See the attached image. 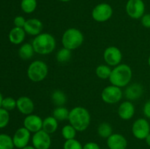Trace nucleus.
<instances>
[{
  "mask_svg": "<svg viewBox=\"0 0 150 149\" xmlns=\"http://www.w3.org/2000/svg\"><path fill=\"white\" fill-rule=\"evenodd\" d=\"M69 124H71L77 131H83L89 127L91 115L86 108L77 106L70 110L68 117Z\"/></svg>",
  "mask_w": 150,
  "mask_h": 149,
  "instance_id": "obj_1",
  "label": "nucleus"
},
{
  "mask_svg": "<svg viewBox=\"0 0 150 149\" xmlns=\"http://www.w3.org/2000/svg\"><path fill=\"white\" fill-rule=\"evenodd\" d=\"M132 77L133 72L131 67L126 64H120L112 69L108 80L111 85L123 88L130 84Z\"/></svg>",
  "mask_w": 150,
  "mask_h": 149,
  "instance_id": "obj_2",
  "label": "nucleus"
},
{
  "mask_svg": "<svg viewBox=\"0 0 150 149\" xmlns=\"http://www.w3.org/2000/svg\"><path fill=\"white\" fill-rule=\"evenodd\" d=\"M35 52L40 55H48L55 50L57 42L52 34L40 33L35 37L32 42Z\"/></svg>",
  "mask_w": 150,
  "mask_h": 149,
  "instance_id": "obj_3",
  "label": "nucleus"
},
{
  "mask_svg": "<svg viewBox=\"0 0 150 149\" xmlns=\"http://www.w3.org/2000/svg\"><path fill=\"white\" fill-rule=\"evenodd\" d=\"M84 40V37L81 31L76 28H69L63 33L62 44L63 47L70 51H73L81 46Z\"/></svg>",
  "mask_w": 150,
  "mask_h": 149,
  "instance_id": "obj_4",
  "label": "nucleus"
},
{
  "mask_svg": "<svg viewBox=\"0 0 150 149\" xmlns=\"http://www.w3.org/2000/svg\"><path fill=\"white\" fill-rule=\"evenodd\" d=\"M48 73V65L42 60H35L32 61L27 69L28 77L34 83H39L45 80Z\"/></svg>",
  "mask_w": 150,
  "mask_h": 149,
  "instance_id": "obj_5",
  "label": "nucleus"
},
{
  "mask_svg": "<svg viewBox=\"0 0 150 149\" xmlns=\"http://www.w3.org/2000/svg\"><path fill=\"white\" fill-rule=\"evenodd\" d=\"M123 92L122 88L117 87L114 85H110L103 89L101 92V99L105 103L114 105L122 99Z\"/></svg>",
  "mask_w": 150,
  "mask_h": 149,
  "instance_id": "obj_6",
  "label": "nucleus"
},
{
  "mask_svg": "<svg viewBox=\"0 0 150 149\" xmlns=\"http://www.w3.org/2000/svg\"><path fill=\"white\" fill-rule=\"evenodd\" d=\"M113 15V9L108 3H100L95 6L92 12V18L97 22L103 23L109 20Z\"/></svg>",
  "mask_w": 150,
  "mask_h": 149,
  "instance_id": "obj_7",
  "label": "nucleus"
},
{
  "mask_svg": "<svg viewBox=\"0 0 150 149\" xmlns=\"http://www.w3.org/2000/svg\"><path fill=\"white\" fill-rule=\"evenodd\" d=\"M125 11L133 19H140L145 14V4L143 0H128L126 3Z\"/></svg>",
  "mask_w": 150,
  "mask_h": 149,
  "instance_id": "obj_8",
  "label": "nucleus"
},
{
  "mask_svg": "<svg viewBox=\"0 0 150 149\" xmlns=\"http://www.w3.org/2000/svg\"><path fill=\"white\" fill-rule=\"evenodd\" d=\"M132 133L138 140H145L150 133L149 121L144 118L136 119L132 125Z\"/></svg>",
  "mask_w": 150,
  "mask_h": 149,
  "instance_id": "obj_9",
  "label": "nucleus"
},
{
  "mask_svg": "<svg viewBox=\"0 0 150 149\" xmlns=\"http://www.w3.org/2000/svg\"><path fill=\"white\" fill-rule=\"evenodd\" d=\"M103 59L106 64L110 67H116L121 64L122 60V53L116 46L106 48L103 53Z\"/></svg>",
  "mask_w": 150,
  "mask_h": 149,
  "instance_id": "obj_10",
  "label": "nucleus"
},
{
  "mask_svg": "<svg viewBox=\"0 0 150 149\" xmlns=\"http://www.w3.org/2000/svg\"><path fill=\"white\" fill-rule=\"evenodd\" d=\"M32 143L35 149H49L51 145V134L42 129L40 130L32 135Z\"/></svg>",
  "mask_w": 150,
  "mask_h": 149,
  "instance_id": "obj_11",
  "label": "nucleus"
},
{
  "mask_svg": "<svg viewBox=\"0 0 150 149\" xmlns=\"http://www.w3.org/2000/svg\"><path fill=\"white\" fill-rule=\"evenodd\" d=\"M31 139V132L25 127L18 129L13 137L15 148L21 149L29 145Z\"/></svg>",
  "mask_w": 150,
  "mask_h": 149,
  "instance_id": "obj_12",
  "label": "nucleus"
},
{
  "mask_svg": "<svg viewBox=\"0 0 150 149\" xmlns=\"http://www.w3.org/2000/svg\"><path fill=\"white\" fill-rule=\"evenodd\" d=\"M43 120L38 115L30 114L25 117L23 120V127L29 130L31 133H35L42 129Z\"/></svg>",
  "mask_w": 150,
  "mask_h": 149,
  "instance_id": "obj_13",
  "label": "nucleus"
},
{
  "mask_svg": "<svg viewBox=\"0 0 150 149\" xmlns=\"http://www.w3.org/2000/svg\"><path fill=\"white\" fill-rule=\"evenodd\" d=\"M106 143L109 149H126L128 144L125 137L119 133H113L107 138Z\"/></svg>",
  "mask_w": 150,
  "mask_h": 149,
  "instance_id": "obj_14",
  "label": "nucleus"
},
{
  "mask_svg": "<svg viewBox=\"0 0 150 149\" xmlns=\"http://www.w3.org/2000/svg\"><path fill=\"white\" fill-rule=\"evenodd\" d=\"M16 102H17L16 108L21 113L28 115L34 112V110L35 108V103H34L33 100L29 96H20L19 98H18Z\"/></svg>",
  "mask_w": 150,
  "mask_h": 149,
  "instance_id": "obj_15",
  "label": "nucleus"
},
{
  "mask_svg": "<svg viewBox=\"0 0 150 149\" xmlns=\"http://www.w3.org/2000/svg\"><path fill=\"white\" fill-rule=\"evenodd\" d=\"M136 109L131 101H124L119 106L117 113L119 117L122 120H130L134 116Z\"/></svg>",
  "mask_w": 150,
  "mask_h": 149,
  "instance_id": "obj_16",
  "label": "nucleus"
},
{
  "mask_svg": "<svg viewBox=\"0 0 150 149\" xmlns=\"http://www.w3.org/2000/svg\"><path fill=\"white\" fill-rule=\"evenodd\" d=\"M42 21L38 18H29L26 20L23 29L27 34L36 37L42 33Z\"/></svg>",
  "mask_w": 150,
  "mask_h": 149,
  "instance_id": "obj_17",
  "label": "nucleus"
},
{
  "mask_svg": "<svg viewBox=\"0 0 150 149\" xmlns=\"http://www.w3.org/2000/svg\"><path fill=\"white\" fill-rule=\"evenodd\" d=\"M125 96L127 98V100L133 101L137 100L139 98L142 97L144 93V89L142 84L138 83L129 84L126 86L125 90Z\"/></svg>",
  "mask_w": 150,
  "mask_h": 149,
  "instance_id": "obj_18",
  "label": "nucleus"
},
{
  "mask_svg": "<svg viewBox=\"0 0 150 149\" xmlns=\"http://www.w3.org/2000/svg\"><path fill=\"white\" fill-rule=\"evenodd\" d=\"M26 34V33L24 29H23V28L16 27L15 26L9 32V40L11 43L14 44V45H20L24 41Z\"/></svg>",
  "mask_w": 150,
  "mask_h": 149,
  "instance_id": "obj_19",
  "label": "nucleus"
},
{
  "mask_svg": "<svg viewBox=\"0 0 150 149\" xmlns=\"http://www.w3.org/2000/svg\"><path fill=\"white\" fill-rule=\"evenodd\" d=\"M59 127V121L53 115L48 116L42 121V130L51 134L55 132Z\"/></svg>",
  "mask_w": 150,
  "mask_h": 149,
  "instance_id": "obj_20",
  "label": "nucleus"
},
{
  "mask_svg": "<svg viewBox=\"0 0 150 149\" xmlns=\"http://www.w3.org/2000/svg\"><path fill=\"white\" fill-rule=\"evenodd\" d=\"M35 50L32 43H23L18 50V55L23 60H29L33 57Z\"/></svg>",
  "mask_w": 150,
  "mask_h": 149,
  "instance_id": "obj_21",
  "label": "nucleus"
},
{
  "mask_svg": "<svg viewBox=\"0 0 150 149\" xmlns=\"http://www.w3.org/2000/svg\"><path fill=\"white\" fill-rule=\"evenodd\" d=\"M70 110L64 106L57 107L53 111V116L58 121L68 120Z\"/></svg>",
  "mask_w": 150,
  "mask_h": 149,
  "instance_id": "obj_22",
  "label": "nucleus"
},
{
  "mask_svg": "<svg viewBox=\"0 0 150 149\" xmlns=\"http://www.w3.org/2000/svg\"><path fill=\"white\" fill-rule=\"evenodd\" d=\"M51 99L57 107L64 106L67 102V96L62 91L55 90L51 93Z\"/></svg>",
  "mask_w": 150,
  "mask_h": 149,
  "instance_id": "obj_23",
  "label": "nucleus"
},
{
  "mask_svg": "<svg viewBox=\"0 0 150 149\" xmlns=\"http://www.w3.org/2000/svg\"><path fill=\"white\" fill-rule=\"evenodd\" d=\"M111 70L112 69L108 64H100L97 67L96 70H95V74H96L97 77L103 79V80L109 79Z\"/></svg>",
  "mask_w": 150,
  "mask_h": 149,
  "instance_id": "obj_24",
  "label": "nucleus"
},
{
  "mask_svg": "<svg viewBox=\"0 0 150 149\" xmlns=\"http://www.w3.org/2000/svg\"><path fill=\"white\" fill-rule=\"evenodd\" d=\"M98 134L102 138L107 139L113 134V129L108 123H101L98 127Z\"/></svg>",
  "mask_w": 150,
  "mask_h": 149,
  "instance_id": "obj_25",
  "label": "nucleus"
},
{
  "mask_svg": "<svg viewBox=\"0 0 150 149\" xmlns=\"http://www.w3.org/2000/svg\"><path fill=\"white\" fill-rule=\"evenodd\" d=\"M38 6L37 0H21V8L23 13L30 14L35 11Z\"/></svg>",
  "mask_w": 150,
  "mask_h": 149,
  "instance_id": "obj_26",
  "label": "nucleus"
},
{
  "mask_svg": "<svg viewBox=\"0 0 150 149\" xmlns=\"http://www.w3.org/2000/svg\"><path fill=\"white\" fill-rule=\"evenodd\" d=\"M71 57L72 51L67 49V48H64V47L59 50L58 52L57 53V55H56V58H57V61L62 63V64L67 63V61H70Z\"/></svg>",
  "mask_w": 150,
  "mask_h": 149,
  "instance_id": "obj_27",
  "label": "nucleus"
},
{
  "mask_svg": "<svg viewBox=\"0 0 150 149\" xmlns=\"http://www.w3.org/2000/svg\"><path fill=\"white\" fill-rule=\"evenodd\" d=\"M62 135L65 139V140H71V139L76 138V134H77V131L76 129L71 125V124H66L62 129Z\"/></svg>",
  "mask_w": 150,
  "mask_h": 149,
  "instance_id": "obj_28",
  "label": "nucleus"
},
{
  "mask_svg": "<svg viewBox=\"0 0 150 149\" xmlns=\"http://www.w3.org/2000/svg\"><path fill=\"white\" fill-rule=\"evenodd\" d=\"M15 148L13 137L7 134H0V149H12Z\"/></svg>",
  "mask_w": 150,
  "mask_h": 149,
  "instance_id": "obj_29",
  "label": "nucleus"
},
{
  "mask_svg": "<svg viewBox=\"0 0 150 149\" xmlns=\"http://www.w3.org/2000/svg\"><path fill=\"white\" fill-rule=\"evenodd\" d=\"M17 106V102L16 99L10 96H7L3 99L1 103V108L7 110V111L13 110Z\"/></svg>",
  "mask_w": 150,
  "mask_h": 149,
  "instance_id": "obj_30",
  "label": "nucleus"
},
{
  "mask_svg": "<svg viewBox=\"0 0 150 149\" xmlns=\"http://www.w3.org/2000/svg\"><path fill=\"white\" fill-rule=\"evenodd\" d=\"M10 121V113L9 111L0 108V129L7 127Z\"/></svg>",
  "mask_w": 150,
  "mask_h": 149,
  "instance_id": "obj_31",
  "label": "nucleus"
},
{
  "mask_svg": "<svg viewBox=\"0 0 150 149\" xmlns=\"http://www.w3.org/2000/svg\"><path fill=\"white\" fill-rule=\"evenodd\" d=\"M63 149H83V145L79 140L75 139L65 140Z\"/></svg>",
  "mask_w": 150,
  "mask_h": 149,
  "instance_id": "obj_32",
  "label": "nucleus"
},
{
  "mask_svg": "<svg viewBox=\"0 0 150 149\" xmlns=\"http://www.w3.org/2000/svg\"><path fill=\"white\" fill-rule=\"evenodd\" d=\"M26 19L23 17V16L18 15L13 20V23H14L15 26L16 27H20V28H23L24 26L25 23H26Z\"/></svg>",
  "mask_w": 150,
  "mask_h": 149,
  "instance_id": "obj_33",
  "label": "nucleus"
},
{
  "mask_svg": "<svg viewBox=\"0 0 150 149\" xmlns=\"http://www.w3.org/2000/svg\"><path fill=\"white\" fill-rule=\"evenodd\" d=\"M141 22L144 27L150 29V13L144 14L141 18Z\"/></svg>",
  "mask_w": 150,
  "mask_h": 149,
  "instance_id": "obj_34",
  "label": "nucleus"
},
{
  "mask_svg": "<svg viewBox=\"0 0 150 149\" xmlns=\"http://www.w3.org/2000/svg\"><path fill=\"white\" fill-rule=\"evenodd\" d=\"M143 113L146 118L150 119V99L145 102L143 107Z\"/></svg>",
  "mask_w": 150,
  "mask_h": 149,
  "instance_id": "obj_35",
  "label": "nucleus"
},
{
  "mask_svg": "<svg viewBox=\"0 0 150 149\" xmlns=\"http://www.w3.org/2000/svg\"><path fill=\"white\" fill-rule=\"evenodd\" d=\"M83 149H100V147L95 142H89L83 145Z\"/></svg>",
  "mask_w": 150,
  "mask_h": 149,
  "instance_id": "obj_36",
  "label": "nucleus"
},
{
  "mask_svg": "<svg viewBox=\"0 0 150 149\" xmlns=\"http://www.w3.org/2000/svg\"><path fill=\"white\" fill-rule=\"evenodd\" d=\"M145 141H146V143L150 147V133L149 134H148L147 137H146V139H145Z\"/></svg>",
  "mask_w": 150,
  "mask_h": 149,
  "instance_id": "obj_37",
  "label": "nucleus"
},
{
  "mask_svg": "<svg viewBox=\"0 0 150 149\" xmlns=\"http://www.w3.org/2000/svg\"><path fill=\"white\" fill-rule=\"evenodd\" d=\"M21 149H35V148L34 147L33 145H28L27 146H26V147L23 148Z\"/></svg>",
  "mask_w": 150,
  "mask_h": 149,
  "instance_id": "obj_38",
  "label": "nucleus"
},
{
  "mask_svg": "<svg viewBox=\"0 0 150 149\" xmlns=\"http://www.w3.org/2000/svg\"><path fill=\"white\" fill-rule=\"evenodd\" d=\"M3 96H2V94L1 93V92H0V108H1V103H2V100H3Z\"/></svg>",
  "mask_w": 150,
  "mask_h": 149,
  "instance_id": "obj_39",
  "label": "nucleus"
},
{
  "mask_svg": "<svg viewBox=\"0 0 150 149\" xmlns=\"http://www.w3.org/2000/svg\"><path fill=\"white\" fill-rule=\"evenodd\" d=\"M60 1H63V2H67V1H70V0H59Z\"/></svg>",
  "mask_w": 150,
  "mask_h": 149,
  "instance_id": "obj_40",
  "label": "nucleus"
},
{
  "mask_svg": "<svg viewBox=\"0 0 150 149\" xmlns=\"http://www.w3.org/2000/svg\"><path fill=\"white\" fill-rule=\"evenodd\" d=\"M148 64H149V66L150 67V56H149V58H148Z\"/></svg>",
  "mask_w": 150,
  "mask_h": 149,
  "instance_id": "obj_41",
  "label": "nucleus"
},
{
  "mask_svg": "<svg viewBox=\"0 0 150 149\" xmlns=\"http://www.w3.org/2000/svg\"><path fill=\"white\" fill-rule=\"evenodd\" d=\"M12 149H16V148H12Z\"/></svg>",
  "mask_w": 150,
  "mask_h": 149,
  "instance_id": "obj_42",
  "label": "nucleus"
},
{
  "mask_svg": "<svg viewBox=\"0 0 150 149\" xmlns=\"http://www.w3.org/2000/svg\"><path fill=\"white\" fill-rule=\"evenodd\" d=\"M149 88H150V83H149Z\"/></svg>",
  "mask_w": 150,
  "mask_h": 149,
  "instance_id": "obj_43",
  "label": "nucleus"
}]
</instances>
